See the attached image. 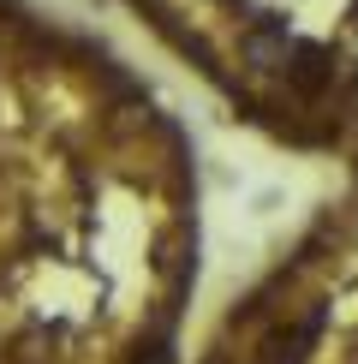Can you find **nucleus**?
<instances>
[{"label": "nucleus", "mask_w": 358, "mask_h": 364, "mask_svg": "<svg viewBox=\"0 0 358 364\" xmlns=\"http://www.w3.org/2000/svg\"><path fill=\"white\" fill-rule=\"evenodd\" d=\"M317 328H322V311L310 316V323H298V328H275V335L251 353V364H305V358H310V341H317Z\"/></svg>", "instance_id": "nucleus-1"}, {"label": "nucleus", "mask_w": 358, "mask_h": 364, "mask_svg": "<svg viewBox=\"0 0 358 364\" xmlns=\"http://www.w3.org/2000/svg\"><path fill=\"white\" fill-rule=\"evenodd\" d=\"M287 78L298 90H322L328 78H335V66H328V48H317V42H298L293 48V66H287Z\"/></svg>", "instance_id": "nucleus-2"}, {"label": "nucleus", "mask_w": 358, "mask_h": 364, "mask_svg": "<svg viewBox=\"0 0 358 364\" xmlns=\"http://www.w3.org/2000/svg\"><path fill=\"white\" fill-rule=\"evenodd\" d=\"M131 364H173V358H168V346H161V341H149V346H143V353L131 358Z\"/></svg>", "instance_id": "nucleus-3"}, {"label": "nucleus", "mask_w": 358, "mask_h": 364, "mask_svg": "<svg viewBox=\"0 0 358 364\" xmlns=\"http://www.w3.org/2000/svg\"><path fill=\"white\" fill-rule=\"evenodd\" d=\"M352 18H358V0H352Z\"/></svg>", "instance_id": "nucleus-4"}]
</instances>
